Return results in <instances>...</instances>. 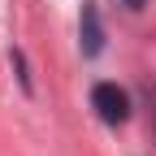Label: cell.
<instances>
[{"label":"cell","instance_id":"3957f363","mask_svg":"<svg viewBox=\"0 0 156 156\" xmlns=\"http://www.w3.org/2000/svg\"><path fill=\"white\" fill-rule=\"evenodd\" d=\"M9 56H13V69H17V83H22V91H26V95H30V91H35V87H30V74H26V56H22V52H17V48H13V52H9Z\"/></svg>","mask_w":156,"mask_h":156},{"label":"cell","instance_id":"6da1fadb","mask_svg":"<svg viewBox=\"0 0 156 156\" xmlns=\"http://www.w3.org/2000/svg\"><path fill=\"white\" fill-rule=\"evenodd\" d=\"M91 108L100 113V122L122 126L126 117H130V95L117 87V83H95V87H91Z\"/></svg>","mask_w":156,"mask_h":156},{"label":"cell","instance_id":"277c9868","mask_svg":"<svg viewBox=\"0 0 156 156\" xmlns=\"http://www.w3.org/2000/svg\"><path fill=\"white\" fill-rule=\"evenodd\" d=\"M122 5H126V9H143V0H122Z\"/></svg>","mask_w":156,"mask_h":156},{"label":"cell","instance_id":"7a4b0ae2","mask_svg":"<svg viewBox=\"0 0 156 156\" xmlns=\"http://www.w3.org/2000/svg\"><path fill=\"white\" fill-rule=\"evenodd\" d=\"M78 44H83V56H100V48H104L100 13H95L91 0H83V17H78Z\"/></svg>","mask_w":156,"mask_h":156}]
</instances>
